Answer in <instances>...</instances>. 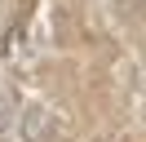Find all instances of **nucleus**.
Listing matches in <instances>:
<instances>
[{
	"label": "nucleus",
	"instance_id": "nucleus-1",
	"mask_svg": "<svg viewBox=\"0 0 146 142\" xmlns=\"http://www.w3.org/2000/svg\"><path fill=\"white\" fill-rule=\"evenodd\" d=\"M18 129H22V142H58V138H62L58 115L49 111V107H40V102H31L27 111H22Z\"/></svg>",
	"mask_w": 146,
	"mask_h": 142
},
{
	"label": "nucleus",
	"instance_id": "nucleus-2",
	"mask_svg": "<svg viewBox=\"0 0 146 142\" xmlns=\"http://www.w3.org/2000/svg\"><path fill=\"white\" fill-rule=\"evenodd\" d=\"M9 120H13V102H9V93H0V133L9 129Z\"/></svg>",
	"mask_w": 146,
	"mask_h": 142
}]
</instances>
